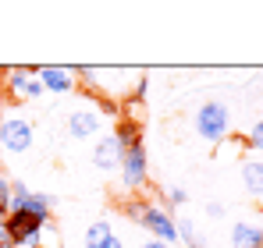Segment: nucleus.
Wrapping results in <instances>:
<instances>
[{"label": "nucleus", "mask_w": 263, "mask_h": 248, "mask_svg": "<svg viewBox=\"0 0 263 248\" xmlns=\"http://www.w3.org/2000/svg\"><path fill=\"white\" fill-rule=\"evenodd\" d=\"M192 128H196V135L203 142L217 146V142L228 138V131H231V110L220 99H206V103H199V110L192 117Z\"/></svg>", "instance_id": "obj_1"}, {"label": "nucleus", "mask_w": 263, "mask_h": 248, "mask_svg": "<svg viewBox=\"0 0 263 248\" xmlns=\"http://www.w3.org/2000/svg\"><path fill=\"white\" fill-rule=\"evenodd\" d=\"M128 213L157 238V241H167V245L178 241V220L167 213V209L153 206V202H135V206H128Z\"/></svg>", "instance_id": "obj_2"}, {"label": "nucleus", "mask_w": 263, "mask_h": 248, "mask_svg": "<svg viewBox=\"0 0 263 248\" xmlns=\"http://www.w3.org/2000/svg\"><path fill=\"white\" fill-rule=\"evenodd\" d=\"M32 142H36V128L29 117H4L0 121V153H7V156H22V153H29L32 149Z\"/></svg>", "instance_id": "obj_3"}, {"label": "nucleus", "mask_w": 263, "mask_h": 248, "mask_svg": "<svg viewBox=\"0 0 263 248\" xmlns=\"http://www.w3.org/2000/svg\"><path fill=\"white\" fill-rule=\"evenodd\" d=\"M43 231H46V223L40 216H32V213H7V234H11L14 248H25V245L36 248Z\"/></svg>", "instance_id": "obj_4"}, {"label": "nucleus", "mask_w": 263, "mask_h": 248, "mask_svg": "<svg viewBox=\"0 0 263 248\" xmlns=\"http://www.w3.org/2000/svg\"><path fill=\"white\" fill-rule=\"evenodd\" d=\"M103 135V114L96 107H79L68 114V138L86 142V138H100Z\"/></svg>", "instance_id": "obj_5"}, {"label": "nucleus", "mask_w": 263, "mask_h": 248, "mask_svg": "<svg viewBox=\"0 0 263 248\" xmlns=\"http://www.w3.org/2000/svg\"><path fill=\"white\" fill-rule=\"evenodd\" d=\"M146 181H149V156H146V146H135L121 160V184L128 192H139Z\"/></svg>", "instance_id": "obj_6"}, {"label": "nucleus", "mask_w": 263, "mask_h": 248, "mask_svg": "<svg viewBox=\"0 0 263 248\" xmlns=\"http://www.w3.org/2000/svg\"><path fill=\"white\" fill-rule=\"evenodd\" d=\"M4 78H7V92H11V99H40L46 96L43 82L32 75V68H11V71H4Z\"/></svg>", "instance_id": "obj_7"}, {"label": "nucleus", "mask_w": 263, "mask_h": 248, "mask_svg": "<svg viewBox=\"0 0 263 248\" xmlns=\"http://www.w3.org/2000/svg\"><path fill=\"white\" fill-rule=\"evenodd\" d=\"M121 160H125V153H121V142L114 138V131L100 135L96 149H92V167L103 170V174H114V170H121Z\"/></svg>", "instance_id": "obj_8"}, {"label": "nucleus", "mask_w": 263, "mask_h": 248, "mask_svg": "<svg viewBox=\"0 0 263 248\" xmlns=\"http://www.w3.org/2000/svg\"><path fill=\"white\" fill-rule=\"evenodd\" d=\"M32 75L43 82L46 92H53V96H64V92H71L75 89V71L71 68H57V64H43V68H32Z\"/></svg>", "instance_id": "obj_9"}, {"label": "nucleus", "mask_w": 263, "mask_h": 248, "mask_svg": "<svg viewBox=\"0 0 263 248\" xmlns=\"http://www.w3.org/2000/svg\"><path fill=\"white\" fill-rule=\"evenodd\" d=\"M231 248H263V227L249 220L231 223Z\"/></svg>", "instance_id": "obj_10"}, {"label": "nucleus", "mask_w": 263, "mask_h": 248, "mask_svg": "<svg viewBox=\"0 0 263 248\" xmlns=\"http://www.w3.org/2000/svg\"><path fill=\"white\" fill-rule=\"evenodd\" d=\"M242 184H246V192L249 195H256L263 199V156H249V160H242Z\"/></svg>", "instance_id": "obj_11"}, {"label": "nucleus", "mask_w": 263, "mask_h": 248, "mask_svg": "<svg viewBox=\"0 0 263 248\" xmlns=\"http://www.w3.org/2000/svg\"><path fill=\"white\" fill-rule=\"evenodd\" d=\"M114 138L121 142V153H128V149H135V146H142V131H139V124H135V121H121L118 128H114Z\"/></svg>", "instance_id": "obj_12"}, {"label": "nucleus", "mask_w": 263, "mask_h": 248, "mask_svg": "<svg viewBox=\"0 0 263 248\" xmlns=\"http://www.w3.org/2000/svg\"><path fill=\"white\" fill-rule=\"evenodd\" d=\"M107 238H114V227H110V220H92V223L86 227V248L103 245Z\"/></svg>", "instance_id": "obj_13"}, {"label": "nucleus", "mask_w": 263, "mask_h": 248, "mask_svg": "<svg viewBox=\"0 0 263 248\" xmlns=\"http://www.w3.org/2000/svg\"><path fill=\"white\" fill-rule=\"evenodd\" d=\"M178 241L189 248H203V241H199V234H196V223L189 220V216H181L178 220Z\"/></svg>", "instance_id": "obj_14"}, {"label": "nucleus", "mask_w": 263, "mask_h": 248, "mask_svg": "<svg viewBox=\"0 0 263 248\" xmlns=\"http://www.w3.org/2000/svg\"><path fill=\"white\" fill-rule=\"evenodd\" d=\"M246 146H249L253 153H260V156H263V117L253 124V131L246 135Z\"/></svg>", "instance_id": "obj_15"}, {"label": "nucleus", "mask_w": 263, "mask_h": 248, "mask_svg": "<svg viewBox=\"0 0 263 248\" xmlns=\"http://www.w3.org/2000/svg\"><path fill=\"white\" fill-rule=\"evenodd\" d=\"M164 195H167V206H175V209L189 202V192H185V188H178V184H175V188H167Z\"/></svg>", "instance_id": "obj_16"}, {"label": "nucleus", "mask_w": 263, "mask_h": 248, "mask_svg": "<svg viewBox=\"0 0 263 248\" xmlns=\"http://www.w3.org/2000/svg\"><path fill=\"white\" fill-rule=\"evenodd\" d=\"M7 202H11V177L0 174V206L7 209Z\"/></svg>", "instance_id": "obj_17"}, {"label": "nucleus", "mask_w": 263, "mask_h": 248, "mask_svg": "<svg viewBox=\"0 0 263 248\" xmlns=\"http://www.w3.org/2000/svg\"><path fill=\"white\" fill-rule=\"evenodd\" d=\"M206 213H210L214 220H220V216H224V206H220V202H206Z\"/></svg>", "instance_id": "obj_18"}, {"label": "nucleus", "mask_w": 263, "mask_h": 248, "mask_svg": "<svg viewBox=\"0 0 263 248\" xmlns=\"http://www.w3.org/2000/svg\"><path fill=\"white\" fill-rule=\"evenodd\" d=\"M96 248H125V241H121V238H118V234H114V238H107V241H103V245H96Z\"/></svg>", "instance_id": "obj_19"}, {"label": "nucleus", "mask_w": 263, "mask_h": 248, "mask_svg": "<svg viewBox=\"0 0 263 248\" xmlns=\"http://www.w3.org/2000/svg\"><path fill=\"white\" fill-rule=\"evenodd\" d=\"M139 248H175V245H167V241H157V238H149V241H142Z\"/></svg>", "instance_id": "obj_20"}, {"label": "nucleus", "mask_w": 263, "mask_h": 248, "mask_svg": "<svg viewBox=\"0 0 263 248\" xmlns=\"http://www.w3.org/2000/svg\"><path fill=\"white\" fill-rule=\"evenodd\" d=\"M146 89H149V78H139V85H135V96L142 99V96H146Z\"/></svg>", "instance_id": "obj_21"}, {"label": "nucleus", "mask_w": 263, "mask_h": 248, "mask_svg": "<svg viewBox=\"0 0 263 248\" xmlns=\"http://www.w3.org/2000/svg\"><path fill=\"white\" fill-rule=\"evenodd\" d=\"M0 227H7V209L0 206Z\"/></svg>", "instance_id": "obj_22"}, {"label": "nucleus", "mask_w": 263, "mask_h": 248, "mask_svg": "<svg viewBox=\"0 0 263 248\" xmlns=\"http://www.w3.org/2000/svg\"><path fill=\"white\" fill-rule=\"evenodd\" d=\"M36 248H43V245H36Z\"/></svg>", "instance_id": "obj_23"}]
</instances>
